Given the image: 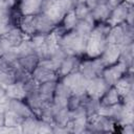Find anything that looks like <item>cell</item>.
<instances>
[{"label":"cell","mask_w":134,"mask_h":134,"mask_svg":"<svg viewBox=\"0 0 134 134\" xmlns=\"http://www.w3.org/2000/svg\"><path fill=\"white\" fill-rule=\"evenodd\" d=\"M109 30L110 26L106 22H98L95 24L87 39L85 48V55L87 58L94 59L100 57L108 44L107 35Z\"/></svg>","instance_id":"1"},{"label":"cell","mask_w":134,"mask_h":134,"mask_svg":"<svg viewBox=\"0 0 134 134\" xmlns=\"http://www.w3.org/2000/svg\"><path fill=\"white\" fill-rule=\"evenodd\" d=\"M88 36H84L72 29L66 31L60 39L59 45L67 55L81 57L85 54V48Z\"/></svg>","instance_id":"2"},{"label":"cell","mask_w":134,"mask_h":134,"mask_svg":"<svg viewBox=\"0 0 134 134\" xmlns=\"http://www.w3.org/2000/svg\"><path fill=\"white\" fill-rule=\"evenodd\" d=\"M61 82H63L71 91L72 94L82 95L86 93V88L88 84V80L84 77V75L79 71H73L63 77H61Z\"/></svg>","instance_id":"3"},{"label":"cell","mask_w":134,"mask_h":134,"mask_svg":"<svg viewBox=\"0 0 134 134\" xmlns=\"http://www.w3.org/2000/svg\"><path fill=\"white\" fill-rule=\"evenodd\" d=\"M105 67L106 66L99 57L94 59L87 58L86 60L81 61L77 70L84 75V77H86L87 80H91L93 77L100 76Z\"/></svg>","instance_id":"4"},{"label":"cell","mask_w":134,"mask_h":134,"mask_svg":"<svg viewBox=\"0 0 134 134\" xmlns=\"http://www.w3.org/2000/svg\"><path fill=\"white\" fill-rule=\"evenodd\" d=\"M88 116L83 106L70 111V121L68 128L71 133H84L87 132Z\"/></svg>","instance_id":"5"},{"label":"cell","mask_w":134,"mask_h":134,"mask_svg":"<svg viewBox=\"0 0 134 134\" xmlns=\"http://www.w3.org/2000/svg\"><path fill=\"white\" fill-rule=\"evenodd\" d=\"M117 122L113 120L112 118L96 114L88 119V126H87V132H95V133H102V132H113L115 130V126Z\"/></svg>","instance_id":"6"},{"label":"cell","mask_w":134,"mask_h":134,"mask_svg":"<svg viewBox=\"0 0 134 134\" xmlns=\"http://www.w3.org/2000/svg\"><path fill=\"white\" fill-rule=\"evenodd\" d=\"M128 70H129V68L126 66V64L118 61L116 64L105 67V69L103 70L102 76L106 81V83L111 87V86H114L115 83L124 74H126L128 72Z\"/></svg>","instance_id":"7"},{"label":"cell","mask_w":134,"mask_h":134,"mask_svg":"<svg viewBox=\"0 0 134 134\" xmlns=\"http://www.w3.org/2000/svg\"><path fill=\"white\" fill-rule=\"evenodd\" d=\"M109 85L106 83V81L103 79V76H96L91 80H88L87 88H86V93L92 97L99 99L103 97V95L106 93V91L109 89Z\"/></svg>","instance_id":"8"},{"label":"cell","mask_w":134,"mask_h":134,"mask_svg":"<svg viewBox=\"0 0 134 134\" xmlns=\"http://www.w3.org/2000/svg\"><path fill=\"white\" fill-rule=\"evenodd\" d=\"M130 6L131 5L126 3V2H121L117 6L113 7L111 13H110L109 18L106 21V23L110 27H112V26H116V25H119V24L126 22L127 14H128V10H129Z\"/></svg>","instance_id":"9"},{"label":"cell","mask_w":134,"mask_h":134,"mask_svg":"<svg viewBox=\"0 0 134 134\" xmlns=\"http://www.w3.org/2000/svg\"><path fill=\"white\" fill-rule=\"evenodd\" d=\"M132 71H133V68L129 69L128 72L126 74H124L114 85L115 89L117 90V92L121 98L124 96H126L127 94H129L130 92L134 91L133 90L134 81H133V72Z\"/></svg>","instance_id":"10"},{"label":"cell","mask_w":134,"mask_h":134,"mask_svg":"<svg viewBox=\"0 0 134 134\" xmlns=\"http://www.w3.org/2000/svg\"><path fill=\"white\" fill-rule=\"evenodd\" d=\"M81 63V60H80V57H76V55H66L65 59L62 61L59 69H58V75H59V79L73 72V71H76L79 69V65Z\"/></svg>","instance_id":"11"},{"label":"cell","mask_w":134,"mask_h":134,"mask_svg":"<svg viewBox=\"0 0 134 134\" xmlns=\"http://www.w3.org/2000/svg\"><path fill=\"white\" fill-rule=\"evenodd\" d=\"M120 55V46L115 44H107L105 50L100 54V59L105 66H111L113 64H116L119 61Z\"/></svg>","instance_id":"12"},{"label":"cell","mask_w":134,"mask_h":134,"mask_svg":"<svg viewBox=\"0 0 134 134\" xmlns=\"http://www.w3.org/2000/svg\"><path fill=\"white\" fill-rule=\"evenodd\" d=\"M31 77L38 82L39 84L45 83V82H50V81H58L59 80V75L57 73V71H53L51 69L45 68L43 66L38 65L34 71L31 72Z\"/></svg>","instance_id":"13"},{"label":"cell","mask_w":134,"mask_h":134,"mask_svg":"<svg viewBox=\"0 0 134 134\" xmlns=\"http://www.w3.org/2000/svg\"><path fill=\"white\" fill-rule=\"evenodd\" d=\"M18 10L22 16L38 15L41 13L43 0H19Z\"/></svg>","instance_id":"14"},{"label":"cell","mask_w":134,"mask_h":134,"mask_svg":"<svg viewBox=\"0 0 134 134\" xmlns=\"http://www.w3.org/2000/svg\"><path fill=\"white\" fill-rule=\"evenodd\" d=\"M8 109L23 118L36 116L32 110L30 109V107L27 105V103L24 99H9Z\"/></svg>","instance_id":"15"},{"label":"cell","mask_w":134,"mask_h":134,"mask_svg":"<svg viewBox=\"0 0 134 134\" xmlns=\"http://www.w3.org/2000/svg\"><path fill=\"white\" fill-rule=\"evenodd\" d=\"M46 36L47 35H39L36 34L30 37V41L35 50V53L38 55L40 60L47 58V43H46Z\"/></svg>","instance_id":"16"},{"label":"cell","mask_w":134,"mask_h":134,"mask_svg":"<svg viewBox=\"0 0 134 134\" xmlns=\"http://www.w3.org/2000/svg\"><path fill=\"white\" fill-rule=\"evenodd\" d=\"M112 8L108 5V3L105 0H100L92 9H91V16L95 20L96 23L98 22H106L107 19L110 16Z\"/></svg>","instance_id":"17"},{"label":"cell","mask_w":134,"mask_h":134,"mask_svg":"<svg viewBox=\"0 0 134 134\" xmlns=\"http://www.w3.org/2000/svg\"><path fill=\"white\" fill-rule=\"evenodd\" d=\"M18 27L25 34L27 37H32L36 35V15H28V16H21L18 21Z\"/></svg>","instance_id":"18"},{"label":"cell","mask_w":134,"mask_h":134,"mask_svg":"<svg viewBox=\"0 0 134 134\" xmlns=\"http://www.w3.org/2000/svg\"><path fill=\"white\" fill-rule=\"evenodd\" d=\"M122 107H124V105L121 102L114 104V105H102L100 104L99 109H98V114L109 117V118H112L113 120H115L117 122V120L120 116V113L122 111Z\"/></svg>","instance_id":"19"},{"label":"cell","mask_w":134,"mask_h":134,"mask_svg":"<svg viewBox=\"0 0 134 134\" xmlns=\"http://www.w3.org/2000/svg\"><path fill=\"white\" fill-rule=\"evenodd\" d=\"M55 25L42 13L36 15V32L39 35H48L54 29Z\"/></svg>","instance_id":"20"},{"label":"cell","mask_w":134,"mask_h":134,"mask_svg":"<svg viewBox=\"0 0 134 134\" xmlns=\"http://www.w3.org/2000/svg\"><path fill=\"white\" fill-rule=\"evenodd\" d=\"M57 82L58 81H50V82H45L39 85L38 92L44 103H52Z\"/></svg>","instance_id":"21"},{"label":"cell","mask_w":134,"mask_h":134,"mask_svg":"<svg viewBox=\"0 0 134 134\" xmlns=\"http://www.w3.org/2000/svg\"><path fill=\"white\" fill-rule=\"evenodd\" d=\"M5 93L9 99H25L26 97L24 84L17 81L5 88Z\"/></svg>","instance_id":"22"},{"label":"cell","mask_w":134,"mask_h":134,"mask_svg":"<svg viewBox=\"0 0 134 134\" xmlns=\"http://www.w3.org/2000/svg\"><path fill=\"white\" fill-rule=\"evenodd\" d=\"M2 37H4V38L6 39V41L8 42V44H9V46H10L12 48H15V47H17L18 45H20L21 42H22L24 39L29 38V37H27L25 34H23L22 30H21L18 26L13 27L9 31H7V32H6L4 36H2Z\"/></svg>","instance_id":"23"},{"label":"cell","mask_w":134,"mask_h":134,"mask_svg":"<svg viewBox=\"0 0 134 134\" xmlns=\"http://www.w3.org/2000/svg\"><path fill=\"white\" fill-rule=\"evenodd\" d=\"M39 61H40V59L34 52V53H29L27 55H24V57L19 58L17 60V63H18V65L20 67H22L23 69H25L26 71H28V72L31 73L34 71V69L38 66Z\"/></svg>","instance_id":"24"},{"label":"cell","mask_w":134,"mask_h":134,"mask_svg":"<svg viewBox=\"0 0 134 134\" xmlns=\"http://www.w3.org/2000/svg\"><path fill=\"white\" fill-rule=\"evenodd\" d=\"M124 27L122 24L112 26L110 27V30L107 35V42L108 44H115V45H121L124 42Z\"/></svg>","instance_id":"25"},{"label":"cell","mask_w":134,"mask_h":134,"mask_svg":"<svg viewBox=\"0 0 134 134\" xmlns=\"http://www.w3.org/2000/svg\"><path fill=\"white\" fill-rule=\"evenodd\" d=\"M133 58H134V45H133V43L120 46L119 62H122L124 64H126V66L129 69H132L133 68Z\"/></svg>","instance_id":"26"},{"label":"cell","mask_w":134,"mask_h":134,"mask_svg":"<svg viewBox=\"0 0 134 134\" xmlns=\"http://www.w3.org/2000/svg\"><path fill=\"white\" fill-rule=\"evenodd\" d=\"M96 22L93 19V17L91 16V14L86 17L83 20H79L77 24L75 25V27L73 28L74 30H76L77 32L84 35V36H89V34L91 32V30L93 29V27L95 26Z\"/></svg>","instance_id":"27"},{"label":"cell","mask_w":134,"mask_h":134,"mask_svg":"<svg viewBox=\"0 0 134 134\" xmlns=\"http://www.w3.org/2000/svg\"><path fill=\"white\" fill-rule=\"evenodd\" d=\"M70 121V110L68 108L59 109L55 111L53 116V126L67 127Z\"/></svg>","instance_id":"28"},{"label":"cell","mask_w":134,"mask_h":134,"mask_svg":"<svg viewBox=\"0 0 134 134\" xmlns=\"http://www.w3.org/2000/svg\"><path fill=\"white\" fill-rule=\"evenodd\" d=\"M99 106H100V100H99V99L92 98V97H90V96L87 94V97H86V99H85V102H84L83 107H84L85 110H86L88 119L91 118L92 116L98 114Z\"/></svg>","instance_id":"29"},{"label":"cell","mask_w":134,"mask_h":134,"mask_svg":"<svg viewBox=\"0 0 134 134\" xmlns=\"http://www.w3.org/2000/svg\"><path fill=\"white\" fill-rule=\"evenodd\" d=\"M23 119V117L19 116L9 109L4 112V126L8 128H21Z\"/></svg>","instance_id":"30"},{"label":"cell","mask_w":134,"mask_h":134,"mask_svg":"<svg viewBox=\"0 0 134 134\" xmlns=\"http://www.w3.org/2000/svg\"><path fill=\"white\" fill-rule=\"evenodd\" d=\"M120 102H121V97L118 94V92L114 86L109 87V89L106 91V93L100 98L102 105H114V104H117Z\"/></svg>","instance_id":"31"},{"label":"cell","mask_w":134,"mask_h":134,"mask_svg":"<svg viewBox=\"0 0 134 134\" xmlns=\"http://www.w3.org/2000/svg\"><path fill=\"white\" fill-rule=\"evenodd\" d=\"M38 126H39V118L37 116L24 118L21 125V132L26 134H36L38 133Z\"/></svg>","instance_id":"32"},{"label":"cell","mask_w":134,"mask_h":134,"mask_svg":"<svg viewBox=\"0 0 134 134\" xmlns=\"http://www.w3.org/2000/svg\"><path fill=\"white\" fill-rule=\"evenodd\" d=\"M13 17L14 16L12 15V9L7 14L0 17V37L4 36L7 31H9L13 27L16 26V23Z\"/></svg>","instance_id":"33"},{"label":"cell","mask_w":134,"mask_h":134,"mask_svg":"<svg viewBox=\"0 0 134 134\" xmlns=\"http://www.w3.org/2000/svg\"><path fill=\"white\" fill-rule=\"evenodd\" d=\"M18 59L21 58V57H24V55H27L29 53H34L35 50H34V47H32V44H31V41H30V38H26L24 39L20 45H18L17 47L14 48Z\"/></svg>","instance_id":"34"},{"label":"cell","mask_w":134,"mask_h":134,"mask_svg":"<svg viewBox=\"0 0 134 134\" xmlns=\"http://www.w3.org/2000/svg\"><path fill=\"white\" fill-rule=\"evenodd\" d=\"M14 82H16V77L14 69L12 67L0 70V86L2 88L5 89L8 85L13 84Z\"/></svg>","instance_id":"35"},{"label":"cell","mask_w":134,"mask_h":134,"mask_svg":"<svg viewBox=\"0 0 134 134\" xmlns=\"http://www.w3.org/2000/svg\"><path fill=\"white\" fill-rule=\"evenodd\" d=\"M133 122H134V111H133V108H129V107H126L124 105L122 111H121L120 116H119V118L117 120V125H119V126L133 125Z\"/></svg>","instance_id":"36"},{"label":"cell","mask_w":134,"mask_h":134,"mask_svg":"<svg viewBox=\"0 0 134 134\" xmlns=\"http://www.w3.org/2000/svg\"><path fill=\"white\" fill-rule=\"evenodd\" d=\"M77 21H79V20H77L75 14H74V10L71 9V10H69L68 13H66V15L64 16L63 21H62V24H63L62 27L64 28L65 31L72 30V29L75 27V25L77 24Z\"/></svg>","instance_id":"37"},{"label":"cell","mask_w":134,"mask_h":134,"mask_svg":"<svg viewBox=\"0 0 134 134\" xmlns=\"http://www.w3.org/2000/svg\"><path fill=\"white\" fill-rule=\"evenodd\" d=\"M12 68L14 69V72H15V77H16V81L17 82H20V83H26L28 80L31 79V73L26 71L25 69H23L22 67H20L18 65V63H14L12 65Z\"/></svg>","instance_id":"38"},{"label":"cell","mask_w":134,"mask_h":134,"mask_svg":"<svg viewBox=\"0 0 134 134\" xmlns=\"http://www.w3.org/2000/svg\"><path fill=\"white\" fill-rule=\"evenodd\" d=\"M74 14L77 18V20H83L86 17H88L91 14V9L88 7V5L85 2H79L73 8Z\"/></svg>","instance_id":"39"},{"label":"cell","mask_w":134,"mask_h":134,"mask_svg":"<svg viewBox=\"0 0 134 134\" xmlns=\"http://www.w3.org/2000/svg\"><path fill=\"white\" fill-rule=\"evenodd\" d=\"M71 91L70 89L61 81L57 82V86H55V90H54V95L57 96H61V97H66L69 98L71 96Z\"/></svg>","instance_id":"40"},{"label":"cell","mask_w":134,"mask_h":134,"mask_svg":"<svg viewBox=\"0 0 134 134\" xmlns=\"http://www.w3.org/2000/svg\"><path fill=\"white\" fill-rule=\"evenodd\" d=\"M52 128H53V124L39 119V126H38V133L39 134L52 133Z\"/></svg>","instance_id":"41"},{"label":"cell","mask_w":134,"mask_h":134,"mask_svg":"<svg viewBox=\"0 0 134 134\" xmlns=\"http://www.w3.org/2000/svg\"><path fill=\"white\" fill-rule=\"evenodd\" d=\"M9 49H12V47L9 46L6 39L4 37H0V57L5 54Z\"/></svg>","instance_id":"42"},{"label":"cell","mask_w":134,"mask_h":134,"mask_svg":"<svg viewBox=\"0 0 134 134\" xmlns=\"http://www.w3.org/2000/svg\"><path fill=\"white\" fill-rule=\"evenodd\" d=\"M8 103H9V98L5 93V89L0 86V106L8 108Z\"/></svg>","instance_id":"43"},{"label":"cell","mask_w":134,"mask_h":134,"mask_svg":"<svg viewBox=\"0 0 134 134\" xmlns=\"http://www.w3.org/2000/svg\"><path fill=\"white\" fill-rule=\"evenodd\" d=\"M133 20H134V8H133V5H131L129 10H128V14H127L126 23L133 26Z\"/></svg>","instance_id":"44"},{"label":"cell","mask_w":134,"mask_h":134,"mask_svg":"<svg viewBox=\"0 0 134 134\" xmlns=\"http://www.w3.org/2000/svg\"><path fill=\"white\" fill-rule=\"evenodd\" d=\"M10 10V8H8V6L6 5L4 0H0V17H2L3 15L7 14Z\"/></svg>","instance_id":"45"},{"label":"cell","mask_w":134,"mask_h":134,"mask_svg":"<svg viewBox=\"0 0 134 134\" xmlns=\"http://www.w3.org/2000/svg\"><path fill=\"white\" fill-rule=\"evenodd\" d=\"M121 127H122V133H126V134H133V132H134L133 125H125V126H121Z\"/></svg>","instance_id":"46"},{"label":"cell","mask_w":134,"mask_h":134,"mask_svg":"<svg viewBox=\"0 0 134 134\" xmlns=\"http://www.w3.org/2000/svg\"><path fill=\"white\" fill-rule=\"evenodd\" d=\"M105 1L108 3V5H109L111 8H113V7L117 6L118 4H120L121 2H124V0H105Z\"/></svg>","instance_id":"47"},{"label":"cell","mask_w":134,"mask_h":134,"mask_svg":"<svg viewBox=\"0 0 134 134\" xmlns=\"http://www.w3.org/2000/svg\"><path fill=\"white\" fill-rule=\"evenodd\" d=\"M9 67H12V66L4 60V58L0 57V70L1 69H6V68H9Z\"/></svg>","instance_id":"48"},{"label":"cell","mask_w":134,"mask_h":134,"mask_svg":"<svg viewBox=\"0 0 134 134\" xmlns=\"http://www.w3.org/2000/svg\"><path fill=\"white\" fill-rule=\"evenodd\" d=\"M99 1H100V0H85V3L88 5V7H89L90 9H92Z\"/></svg>","instance_id":"49"},{"label":"cell","mask_w":134,"mask_h":134,"mask_svg":"<svg viewBox=\"0 0 134 134\" xmlns=\"http://www.w3.org/2000/svg\"><path fill=\"white\" fill-rule=\"evenodd\" d=\"M4 1H5L6 5L8 6V8L13 9V8L16 6V4H17V1H18V0H4Z\"/></svg>","instance_id":"50"},{"label":"cell","mask_w":134,"mask_h":134,"mask_svg":"<svg viewBox=\"0 0 134 134\" xmlns=\"http://www.w3.org/2000/svg\"><path fill=\"white\" fill-rule=\"evenodd\" d=\"M4 126V112L0 111V127Z\"/></svg>","instance_id":"51"},{"label":"cell","mask_w":134,"mask_h":134,"mask_svg":"<svg viewBox=\"0 0 134 134\" xmlns=\"http://www.w3.org/2000/svg\"><path fill=\"white\" fill-rule=\"evenodd\" d=\"M124 2H126V3L130 4V5H133V3H134V0H124Z\"/></svg>","instance_id":"52"}]
</instances>
